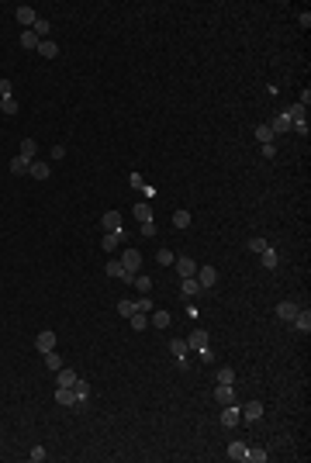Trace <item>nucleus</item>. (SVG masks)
Instances as JSON below:
<instances>
[{
	"mask_svg": "<svg viewBox=\"0 0 311 463\" xmlns=\"http://www.w3.org/2000/svg\"><path fill=\"white\" fill-rule=\"evenodd\" d=\"M197 284H201V291L215 287V284H218V270H215V266H197Z\"/></svg>",
	"mask_w": 311,
	"mask_h": 463,
	"instance_id": "1",
	"label": "nucleus"
},
{
	"mask_svg": "<svg viewBox=\"0 0 311 463\" xmlns=\"http://www.w3.org/2000/svg\"><path fill=\"white\" fill-rule=\"evenodd\" d=\"M35 346H38V353H52V349H56V332H52V328H42V332L35 335Z\"/></svg>",
	"mask_w": 311,
	"mask_h": 463,
	"instance_id": "2",
	"label": "nucleus"
},
{
	"mask_svg": "<svg viewBox=\"0 0 311 463\" xmlns=\"http://www.w3.org/2000/svg\"><path fill=\"white\" fill-rule=\"evenodd\" d=\"M121 266H125L128 273H139V266H142V252H139V249H125V256H121Z\"/></svg>",
	"mask_w": 311,
	"mask_h": 463,
	"instance_id": "3",
	"label": "nucleus"
},
{
	"mask_svg": "<svg viewBox=\"0 0 311 463\" xmlns=\"http://www.w3.org/2000/svg\"><path fill=\"white\" fill-rule=\"evenodd\" d=\"M176 273H180V280L183 277H197V263L190 256H176Z\"/></svg>",
	"mask_w": 311,
	"mask_h": 463,
	"instance_id": "4",
	"label": "nucleus"
},
{
	"mask_svg": "<svg viewBox=\"0 0 311 463\" xmlns=\"http://www.w3.org/2000/svg\"><path fill=\"white\" fill-rule=\"evenodd\" d=\"M169 353L180 360V367H187V353H190V346H187V339H173L169 342Z\"/></svg>",
	"mask_w": 311,
	"mask_h": 463,
	"instance_id": "5",
	"label": "nucleus"
},
{
	"mask_svg": "<svg viewBox=\"0 0 311 463\" xmlns=\"http://www.w3.org/2000/svg\"><path fill=\"white\" fill-rule=\"evenodd\" d=\"M238 422H242V408H235V404H225V411H222V425L235 429Z\"/></svg>",
	"mask_w": 311,
	"mask_h": 463,
	"instance_id": "6",
	"label": "nucleus"
},
{
	"mask_svg": "<svg viewBox=\"0 0 311 463\" xmlns=\"http://www.w3.org/2000/svg\"><path fill=\"white\" fill-rule=\"evenodd\" d=\"M17 42H21V49H24V52H35V49H38V42H42V38H38V35H35V31H31V28H24V31H21V38H17Z\"/></svg>",
	"mask_w": 311,
	"mask_h": 463,
	"instance_id": "7",
	"label": "nucleus"
},
{
	"mask_svg": "<svg viewBox=\"0 0 311 463\" xmlns=\"http://www.w3.org/2000/svg\"><path fill=\"white\" fill-rule=\"evenodd\" d=\"M35 52H38V56H42V59H56V56H59V45H56V42H52V38H42V42H38V49H35Z\"/></svg>",
	"mask_w": 311,
	"mask_h": 463,
	"instance_id": "8",
	"label": "nucleus"
},
{
	"mask_svg": "<svg viewBox=\"0 0 311 463\" xmlns=\"http://www.w3.org/2000/svg\"><path fill=\"white\" fill-rule=\"evenodd\" d=\"M180 294H183V298H197V294H201L197 277H183V280H180Z\"/></svg>",
	"mask_w": 311,
	"mask_h": 463,
	"instance_id": "9",
	"label": "nucleus"
},
{
	"mask_svg": "<svg viewBox=\"0 0 311 463\" xmlns=\"http://www.w3.org/2000/svg\"><path fill=\"white\" fill-rule=\"evenodd\" d=\"M298 305H294V301H280V305H277V318H280V321H294V314H298Z\"/></svg>",
	"mask_w": 311,
	"mask_h": 463,
	"instance_id": "10",
	"label": "nucleus"
},
{
	"mask_svg": "<svg viewBox=\"0 0 311 463\" xmlns=\"http://www.w3.org/2000/svg\"><path fill=\"white\" fill-rule=\"evenodd\" d=\"M215 401H218V404H235L232 384H218V387H215Z\"/></svg>",
	"mask_w": 311,
	"mask_h": 463,
	"instance_id": "11",
	"label": "nucleus"
},
{
	"mask_svg": "<svg viewBox=\"0 0 311 463\" xmlns=\"http://www.w3.org/2000/svg\"><path fill=\"white\" fill-rule=\"evenodd\" d=\"M73 394H77V408H83V404H86V397H90V384H86L83 377H77V384H73Z\"/></svg>",
	"mask_w": 311,
	"mask_h": 463,
	"instance_id": "12",
	"label": "nucleus"
},
{
	"mask_svg": "<svg viewBox=\"0 0 311 463\" xmlns=\"http://www.w3.org/2000/svg\"><path fill=\"white\" fill-rule=\"evenodd\" d=\"M49 173H52L49 162H31V166H28V176H31V180H49Z\"/></svg>",
	"mask_w": 311,
	"mask_h": 463,
	"instance_id": "13",
	"label": "nucleus"
},
{
	"mask_svg": "<svg viewBox=\"0 0 311 463\" xmlns=\"http://www.w3.org/2000/svg\"><path fill=\"white\" fill-rule=\"evenodd\" d=\"M242 418H245V422H256V418H263V401H249V404L242 408Z\"/></svg>",
	"mask_w": 311,
	"mask_h": 463,
	"instance_id": "14",
	"label": "nucleus"
},
{
	"mask_svg": "<svg viewBox=\"0 0 311 463\" xmlns=\"http://www.w3.org/2000/svg\"><path fill=\"white\" fill-rule=\"evenodd\" d=\"M291 325H294L298 332H305V335H308V332H311V311H298Z\"/></svg>",
	"mask_w": 311,
	"mask_h": 463,
	"instance_id": "15",
	"label": "nucleus"
},
{
	"mask_svg": "<svg viewBox=\"0 0 311 463\" xmlns=\"http://www.w3.org/2000/svg\"><path fill=\"white\" fill-rule=\"evenodd\" d=\"M14 17H17V21H21L24 28H31V24L38 21V14H35L31 7H17V10H14Z\"/></svg>",
	"mask_w": 311,
	"mask_h": 463,
	"instance_id": "16",
	"label": "nucleus"
},
{
	"mask_svg": "<svg viewBox=\"0 0 311 463\" xmlns=\"http://www.w3.org/2000/svg\"><path fill=\"white\" fill-rule=\"evenodd\" d=\"M121 238H125V232H107V235L100 238V245H104L107 252H114V249L121 245Z\"/></svg>",
	"mask_w": 311,
	"mask_h": 463,
	"instance_id": "17",
	"label": "nucleus"
},
{
	"mask_svg": "<svg viewBox=\"0 0 311 463\" xmlns=\"http://www.w3.org/2000/svg\"><path fill=\"white\" fill-rule=\"evenodd\" d=\"M187 346H190V349H197V353H201V349H204V346H208V332H204V328H194V335H190V339H187Z\"/></svg>",
	"mask_w": 311,
	"mask_h": 463,
	"instance_id": "18",
	"label": "nucleus"
},
{
	"mask_svg": "<svg viewBox=\"0 0 311 463\" xmlns=\"http://www.w3.org/2000/svg\"><path fill=\"white\" fill-rule=\"evenodd\" d=\"M56 401L66 404V408H77V394H73V387H59V390H56Z\"/></svg>",
	"mask_w": 311,
	"mask_h": 463,
	"instance_id": "19",
	"label": "nucleus"
},
{
	"mask_svg": "<svg viewBox=\"0 0 311 463\" xmlns=\"http://www.w3.org/2000/svg\"><path fill=\"white\" fill-rule=\"evenodd\" d=\"M104 229H107V232H121V211H107V215H104Z\"/></svg>",
	"mask_w": 311,
	"mask_h": 463,
	"instance_id": "20",
	"label": "nucleus"
},
{
	"mask_svg": "<svg viewBox=\"0 0 311 463\" xmlns=\"http://www.w3.org/2000/svg\"><path fill=\"white\" fill-rule=\"evenodd\" d=\"M153 318H149V325L156 328H169V321H173V314H166V311H149Z\"/></svg>",
	"mask_w": 311,
	"mask_h": 463,
	"instance_id": "21",
	"label": "nucleus"
},
{
	"mask_svg": "<svg viewBox=\"0 0 311 463\" xmlns=\"http://www.w3.org/2000/svg\"><path fill=\"white\" fill-rule=\"evenodd\" d=\"M35 153H38V146H35V139H24V142H21V159H28V162H35Z\"/></svg>",
	"mask_w": 311,
	"mask_h": 463,
	"instance_id": "22",
	"label": "nucleus"
},
{
	"mask_svg": "<svg viewBox=\"0 0 311 463\" xmlns=\"http://www.w3.org/2000/svg\"><path fill=\"white\" fill-rule=\"evenodd\" d=\"M256 142H259V146H270V142H273V128H270V125H256Z\"/></svg>",
	"mask_w": 311,
	"mask_h": 463,
	"instance_id": "23",
	"label": "nucleus"
},
{
	"mask_svg": "<svg viewBox=\"0 0 311 463\" xmlns=\"http://www.w3.org/2000/svg\"><path fill=\"white\" fill-rule=\"evenodd\" d=\"M28 166H31V162H28V159H21V155H14V159H10V173H14V176H24V173H28Z\"/></svg>",
	"mask_w": 311,
	"mask_h": 463,
	"instance_id": "24",
	"label": "nucleus"
},
{
	"mask_svg": "<svg viewBox=\"0 0 311 463\" xmlns=\"http://www.w3.org/2000/svg\"><path fill=\"white\" fill-rule=\"evenodd\" d=\"M263 266H266V270H277V266H280V256H277V249H273V245L263 252Z\"/></svg>",
	"mask_w": 311,
	"mask_h": 463,
	"instance_id": "25",
	"label": "nucleus"
},
{
	"mask_svg": "<svg viewBox=\"0 0 311 463\" xmlns=\"http://www.w3.org/2000/svg\"><path fill=\"white\" fill-rule=\"evenodd\" d=\"M42 356H45V367H49V370H56V374L63 370V356H59L56 349H52V353H42Z\"/></svg>",
	"mask_w": 311,
	"mask_h": 463,
	"instance_id": "26",
	"label": "nucleus"
},
{
	"mask_svg": "<svg viewBox=\"0 0 311 463\" xmlns=\"http://www.w3.org/2000/svg\"><path fill=\"white\" fill-rule=\"evenodd\" d=\"M132 284L139 287V294H149V291H153V280H149L146 273H135V280H132Z\"/></svg>",
	"mask_w": 311,
	"mask_h": 463,
	"instance_id": "27",
	"label": "nucleus"
},
{
	"mask_svg": "<svg viewBox=\"0 0 311 463\" xmlns=\"http://www.w3.org/2000/svg\"><path fill=\"white\" fill-rule=\"evenodd\" d=\"M128 321H132V328H135V332H142V328L149 325V318H146V311H135V314H128Z\"/></svg>",
	"mask_w": 311,
	"mask_h": 463,
	"instance_id": "28",
	"label": "nucleus"
},
{
	"mask_svg": "<svg viewBox=\"0 0 311 463\" xmlns=\"http://www.w3.org/2000/svg\"><path fill=\"white\" fill-rule=\"evenodd\" d=\"M173 229H190V211H176L173 215Z\"/></svg>",
	"mask_w": 311,
	"mask_h": 463,
	"instance_id": "29",
	"label": "nucleus"
},
{
	"mask_svg": "<svg viewBox=\"0 0 311 463\" xmlns=\"http://www.w3.org/2000/svg\"><path fill=\"white\" fill-rule=\"evenodd\" d=\"M266 249H270V242H266V238H259V235H256V238H249V252H259V256H263Z\"/></svg>",
	"mask_w": 311,
	"mask_h": 463,
	"instance_id": "30",
	"label": "nucleus"
},
{
	"mask_svg": "<svg viewBox=\"0 0 311 463\" xmlns=\"http://www.w3.org/2000/svg\"><path fill=\"white\" fill-rule=\"evenodd\" d=\"M245 450H249L245 443H232V446H229V457H232V460H245Z\"/></svg>",
	"mask_w": 311,
	"mask_h": 463,
	"instance_id": "31",
	"label": "nucleus"
},
{
	"mask_svg": "<svg viewBox=\"0 0 311 463\" xmlns=\"http://www.w3.org/2000/svg\"><path fill=\"white\" fill-rule=\"evenodd\" d=\"M31 31H35V35H38V38H45V35H49V31H52V28H49V21H45V17H38V21H35V24H31Z\"/></svg>",
	"mask_w": 311,
	"mask_h": 463,
	"instance_id": "32",
	"label": "nucleus"
},
{
	"mask_svg": "<svg viewBox=\"0 0 311 463\" xmlns=\"http://www.w3.org/2000/svg\"><path fill=\"white\" fill-rule=\"evenodd\" d=\"M135 218L139 222H153V208L149 204H135Z\"/></svg>",
	"mask_w": 311,
	"mask_h": 463,
	"instance_id": "33",
	"label": "nucleus"
},
{
	"mask_svg": "<svg viewBox=\"0 0 311 463\" xmlns=\"http://www.w3.org/2000/svg\"><path fill=\"white\" fill-rule=\"evenodd\" d=\"M156 263H159V266H169V263H176V256H173L169 249H159V252H156Z\"/></svg>",
	"mask_w": 311,
	"mask_h": 463,
	"instance_id": "34",
	"label": "nucleus"
},
{
	"mask_svg": "<svg viewBox=\"0 0 311 463\" xmlns=\"http://www.w3.org/2000/svg\"><path fill=\"white\" fill-rule=\"evenodd\" d=\"M135 311H146V314H149V311H156V305H153V298H149V294H142V298H139V301H135Z\"/></svg>",
	"mask_w": 311,
	"mask_h": 463,
	"instance_id": "35",
	"label": "nucleus"
},
{
	"mask_svg": "<svg viewBox=\"0 0 311 463\" xmlns=\"http://www.w3.org/2000/svg\"><path fill=\"white\" fill-rule=\"evenodd\" d=\"M218 384H235V370H232V367H222V370H218Z\"/></svg>",
	"mask_w": 311,
	"mask_h": 463,
	"instance_id": "36",
	"label": "nucleus"
},
{
	"mask_svg": "<svg viewBox=\"0 0 311 463\" xmlns=\"http://www.w3.org/2000/svg\"><path fill=\"white\" fill-rule=\"evenodd\" d=\"M77 384V374L73 370H59V387H73Z\"/></svg>",
	"mask_w": 311,
	"mask_h": 463,
	"instance_id": "37",
	"label": "nucleus"
},
{
	"mask_svg": "<svg viewBox=\"0 0 311 463\" xmlns=\"http://www.w3.org/2000/svg\"><path fill=\"white\" fill-rule=\"evenodd\" d=\"M245 460H252V463H266V450H245Z\"/></svg>",
	"mask_w": 311,
	"mask_h": 463,
	"instance_id": "38",
	"label": "nucleus"
},
{
	"mask_svg": "<svg viewBox=\"0 0 311 463\" xmlns=\"http://www.w3.org/2000/svg\"><path fill=\"white\" fill-rule=\"evenodd\" d=\"M0 111H3V114H17V100H14V97L0 100Z\"/></svg>",
	"mask_w": 311,
	"mask_h": 463,
	"instance_id": "39",
	"label": "nucleus"
},
{
	"mask_svg": "<svg viewBox=\"0 0 311 463\" xmlns=\"http://www.w3.org/2000/svg\"><path fill=\"white\" fill-rule=\"evenodd\" d=\"M118 314H135V301H118Z\"/></svg>",
	"mask_w": 311,
	"mask_h": 463,
	"instance_id": "40",
	"label": "nucleus"
},
{
	"mask_svg": "<svg viewBox=\"0 0 311 463\" xmlns=\"http://www.w3.org/2000/svg\"><path fill=\"white\" fill-rule=\"evenodd\" d=\"M10 90H14V83L3 77V79H0V100H7V97H10Z\"/></svg>",
	"mask_w": 311,
	"mask_h": 463,
	"instance_id": "41",
	"label": "nucleus"
},
{
	"mask_svg": "<svg viewBox=\"0 0 311 463\" xmlns=\"http://www.w3.org/2000/svg\"><path fill=\"white\" fill-rule=\"evenodd\" d=\"M45 457H49V453H45V446H35V450H31V460H35V463H42Z\"/></svg>",
	"mask_w": 311,
	"mask_h": 463,
	"instance_id": "42",
	"label": "nucleus"
},
{
	"mask_svg": "<svg viewBox=\"0 0 311 463\" xmlns=\"http://www.w3.org/2000/svg\"><path fill=\"white\" fill-rule=\"evenodd\" d=\"M259 153H263V159H273V155H277V146H273V142H270V146H259Z\"/></svg>",
	"mask_w": 311,
	"mask_h": 463,
	"instance_id": "43",
	"label": "nucleus"
},
{
	"mask_svg": "<svg viewBox=\"0 0 311 463\" xmlns=\"http://www.w3.org/2000/svg\"><path fill=\"white\" fill-rule=\"evenodd\" d=\"M201 360H204V363H215V349L204 346V349H201Z\"/></svg>",
	"mask_w": 311,
	"mask_h": 463,
	"instance_id": "44",
	"label": "nucleus"
},
{
	"mask_svg": "<svg viewBox=\"0 0 311 463\" xmlns=\"http://www.w3.org/2000/svg\"><path fill=\"white\" fill-rule=\"evenodd\" d=\"M142 235H156V222H142Z\"/></svg>",
	"mask_w": 311,
	"mask_h": 463,
	"instance_id": "45",
	"label": "nucleus"
}]
</instances>
